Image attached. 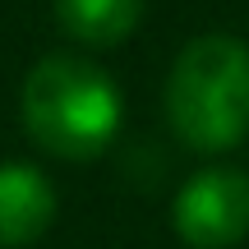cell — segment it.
<instances>
[{"instance_id": "6da1fadb", "label": "cell", "mask_w": 249, "mask_h": 249, "mask_svg": "<svg viewBox=\"0 0 249 249\" xmlns=\"http://www.w3.org/2000/svg\"><path fill=\"white\" fill-rule=\"evenodd\" d=\"M18 120L33 148L55 161H97L124 124V97L79 51H51L18 83Z\"/></svg>"}, {"instance_id": "7a4b0ae2", "label": "cell", "mask_w": 249, "mask_h": 249, "mask_svg": "<svg viewBox=\"0 0 249 249\" xmlns=\"http://www.w3.org/2000/svg\"><path fill=\"white\" fill-rule=\"evenodd\" d=\"M161 111L189 152H235L249 139V42L235 33L189 37L166 70Z\"/></svg>"}, {"instance_id": "3957f363", "label": "cell", "mask_w": 249, "mask_h": 249, "mask_svg": "<svg viewBox=\"0 0 249 249\" xmlns=\"http://www.w3.org/2000/svg\"><path fill=\"white\" fill-rule=\"evenodd\" d=\"M171 231L189 249H231L249 235V171L198 166L171 198Z\"/></svg>"}, {"instance_id": "277c9868", "label": "cell", "mask_w": 249, "mask_h": 249, "mask_svg": "<svg viewBox=\"0 0 249 249\" xmlns=\"http://www.w3.org/2000/svg\"><path fill=\"white\" fill-rule=\"evenodd\" d=\"M60 198L42 166L0 161V249H28L55 226Z\"/></svg>"}, {"instance_id": "5b68a950", "label": "cell", "mask_w": 249, "mask_h": 249, "mask_svg": "<svg viewBox=\"0 0 249 249\" xmlns=\"http://www.w3.org/2000/svg\"><path fill=\"white\" fill-rule=\"evenodd\" d=\"M55 28L83 51H111L143 23V0H55Z\"/></svg>"}]
</instances>
